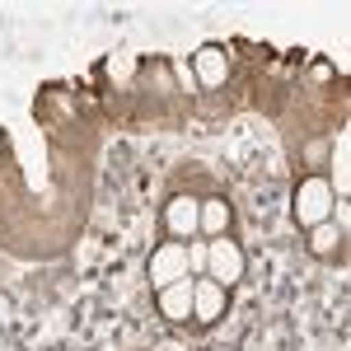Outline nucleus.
I'll use <instances>...</instances> for the list:
<instances>
[{
  "mask_svg": "<svg viewBox=\"0 0 351 351\" xmlns=\"http://www.w3.org/2000/svg\"><path fill=\"white\" fill-rule=\"evenodd\" d=\"M332 206H337V197H332V188H328V178L309 173V178H300V183H295V202H291V216H295L300 230H314V225L332 220Z\"/></svg>",
  "mask_w": 351,
  "mask_h": 351,
  "instance_id": "1",
  "label": "nucleus"
},
{
  "mask_svg": "<svg viewBox=\"0 0 351 351\" xmlns=\"http://www.w3.org/2000/svg\"><path fill=\"white\" fill-rule=\"evenodd\" d=\"M248 267V258H243L239 239H230V234H220V239H206V276L216 281V286H234Z\"/></svg>",
  "mask_w": 351,
  "mask_h": 351,
  "instance_id": "2",
  "label": "nucleus"
},
{
  "mask_svg": "<svg viewBox=\"0 0 351 351\" xmlns=\"http://www.w3.org/2000/svg\"><path fill=\"white\" fill-rule=\"evenodd\" d=\"M183 276H192L188 271V243L164 239L160 248L150 253V286L164 291V286H173V281H183Z\"/></svg>",
  "mask_w": 351,
  "mask_h": 351,
  "instance_id": "3",
  "label": "nucleus"
},
{
  "mask_svg": "<svg viewBox=\"0 0 351 351\" xmlns=\"http://www.w3.org/2000/svg\"><path fill=\"white\" fill-rule=\"evenodd\" d=\"M164 230L173 234V239H197L202 234V202L188 197V192H178V197H169L164 202Z\"/></svg>",
  "mask_w": 351,
  "mask_h": 351,
  "instance_id": "4",
  "label": "nucleus"
},
{
  "mask_svg": "<svg viewBox=\"0 0 351 351\" xmlns=\"http://www.w3.org/2000/svg\"><path fill=\"white\" fill-rule=\"evenodd\" d=\"M225 304H230V291L216 286L211 276H192V319L197 324H220L225 319Z\"/></svg>",
  "mask_w": 351,
  "mask_h": 351,
  "instance_id": "5",
  "label": "nucleus"
},
{
  "mask_svg": "<svg viewBox=\"0 0 351 351\" xmlns=\"http://www.w3.org/2000/svg\"><path fill=\"white\" fill-rule=\"evenodd\" d=\"M160 314L169 324H188L192 319V276H183V281H173V286L160 291Z\"/></svg>",
  "mask_w": 351,
  "mask_h": 351,
  "instance_id": "6",
  "label": "nucleus"
},
{
  "mask_svg": "<svg viewBox=\"0 0 351 351\" xmlns=\"http://www.w3.org/2000/svg\"><path fill=\"white\" fill-rule=\"evenodd\" d=\"M225 75H230V56H225V47H202L197 52V80L206 84V89H220L225 84Z\"/></svg>",
  "mask_w": 351,
  "mask_h": 351,
  "instance_id": "7",
  "label": "nucleus"
},
{
  "mask_svg": "<svg viewBox=\"0 0 351 351\" xmlns=\"http://www.w3.org/2000/svg\"><path fill=\"white\" fill-rule=\"evenodd\" d=\"M230 225H234L230 202H225V197H206V202H202V234H206V239H220V234H230Z\"/></svg>",
  "mask_w": 351,
  "mask_h": 351,
  "instance_id": "8",
  "label": "nucleus"
},
{
  "mask_svg": "<svg viewBox=\"0 0 351 351\" xmlns=\"http://www.w3.org/2000/svg\"><path fill=\"white\" fill-rule=\"evenodd\" d=\"M347 145H351V136L347 132H337V145H332V178H328V188H332V197L342 202L351 188V178H347Z\"/></svg>",
  "mask_w": 351,
  "mask_h": 351,
  "instance_id": "9",
  "label": "nucleus"
},
{
  "mask_svg": "<svg viewBox=\"0 0 351 351\" xmlns=\"http://www.w3.org/2000/svg\"><path fill=\"white\" fill-rule=\"evenodd\" d=\"M342 234H347V230H337L332 220H324V225H314V230H309V248H314L319 258H332V253H337V243H342Z\"/></svg>",
  "mask_w": 351,
  "mask_h": 351,
  "instance_id": "10",
  "label": "nucleus"
},
{
  "mask_svg": "<svg viewBox=\"0 0 351 351\" xmlns=\"http://www.w3.org/2000/svg\"><path fill=\"white\" fill-rule=\"evenodd\" d=\"M188 271L206 276V239H188Z\"/></svg>",
  "mask_w": 351,
  "mask_h": 351,
  "instance_id": "11",
  "label": "nucleus"
}]
</instances>
